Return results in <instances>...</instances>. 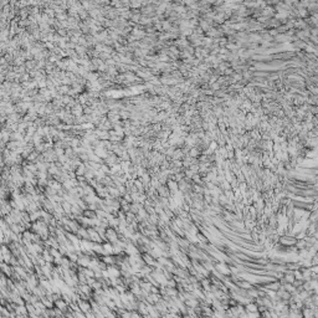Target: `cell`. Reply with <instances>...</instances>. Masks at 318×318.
<instances>
[{
  "label": "cell",
  "mask_w": 318,
  "mask_h": 318,
  "mask_svg": "<svg viewBox=\"0 0 318 318\" xmlns=\"http://www.w3.org/2000/svg\"><path fill=\"white\" fill-rule=\"evenodd\" d=\"M119 240V234L114 227H107L106 230V241L111 242V244H116Z\"/></svg>",
  "instance_id": "obj_1"
},
{
  "label": "cell",
  "mask_w": 318,
  "mask_h": 318,
  "mask_svg": "<svg viewBox=\"0 0 318 318\" xmlns=\"http://www.w3.org/2000/svg\"><path fill=\"white\" fill-rule=\"evenodd\" d=\"M245 311H246V313H256V312H259V305H257L256 302L247 303V305L245 306Z\"/></svg>",
  "instance_id": "obj_2"
},
{
  "label": "cell",
  "mask_w": 318,
  "mask_h": 318,
  "mask_svg": "<svg viewBox=\"0 0 318 318\" xmlns=\"http://www.w3.org/2000/svg\"><path fill=\"white\" fill-rule=\"evenodd\" d=\"M72 113H73L75 116H77V118H78V116L82 113V106H81V105H77L76 107H73Z\"/></svg>",
  "instance_id": "obj_3"
}]
</instances>
